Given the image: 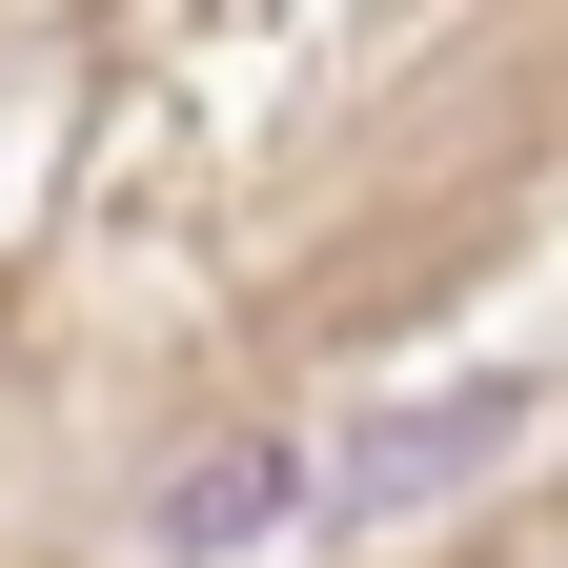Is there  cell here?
Returning a JSON list of instances; mask_svg holds the SVG:
<instances>
[{
    "mask_svg": "<svg viewBox=\"0 0 568 568\" xmlns=\"http://www.w3.org/2000/svg\"><path fill=\"white\" fill-rule=\"evenodd\" d=\"M528 426H548V406H528L508 366H467V386H426V406H366V426L325 447V528H406V508H467V487L508 467Z\"/></svg>",
    "mask_w": 568,
    "mask_h": 568,
    "instance_id": "cell-1",
    "label": "cell"
},
{
    "mask_svg": "<svg viewBox=\"0 0 568 568\" xmlns=\"http://www.w3.org/2000/svg\"><path fill=\"white\" fill-rule=\"evenodd\" d=\"M325 508V447H284V426H224V447H183L163 487H142V548L163 568H244Z\"/></svg>",
    "mask_w": 568,
    "mask_h": 568,
    "instance_id": "cell-2",
    "label": "cell"
}]
</instances>
